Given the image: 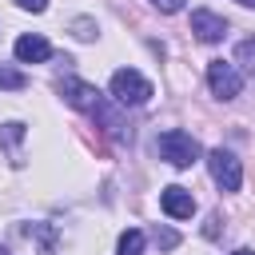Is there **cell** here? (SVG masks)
Listing matches in <instances>:
<instances>
[{
	"label": "cell",
	"mask_w": 255,
	"mask_h": 255,
	"mask_svg": "<svg viewBox=\"0 0 255 255\" xmlns=\"http://www.w3.org/2000/svg\"><path fill=\"white\" fill-rule=\"evenodd\" d=\"M207 171L219 183V191H239V183H243V167L227 147H211L207 151Z\"/></svg>",
	"instance_id": "obj_4"
},
{
	"label": "cell",
	"mask_w": 255,
	"mask_h": 255,
	"mask_svg": "<svg viewBox=\"0 0 255 255\" xmlns=\"http://www.w3.org/2000/svg\"><path fill=\"white\" fill-rule=\"evenodd\" d=\"M72 32H76L80 40H92V36H96V20H72Z\"/></svg>",
	"instance_id": "obj_14"
},
{
	"label": "cell",
	"mask_w": 255,
	"mask_h": 255,
	"mask_svg": "<svg viewBox=\"0 0 255 255\" xmlns=\"http://www.w3.org/2000/svg\"><path fill=\"white\" fill-rule=\"evenodd\" d=\"M231 255H255V251H247V247H239V251H231Z\"/></svg>",
	"instance_id": "obj_18"
},
{
	"label": "cell",
	"mask_w": 255,
	"mask_h": 255,
	"mask_svg": "<svg viewBox=\"0 0 255 255\" xmlns=\"http://www.w3.org/2000/svg\"><path fill=\"white\" fill-rule=\"evenodd\" d=\"M0 255H8V251H0Z\"/></svg>",
	"instance_id": "obj_20"
},
{
	"label": "cell",
	"mask_w": 255,
	"mask_h": 255,
	"mask_svg": "<svg viewBox=\"0 0 255 255\" xmlns=\"http://www.w3.org/2000/svg\"><path fill=\"white\" fill-rule=\"evenodd\" d=\"M0 88H8V92H24V88H28V76H24L20 68L0 64Z\"/></svg>",
	"instance_id": "obj_11"
},
{
	"label": "cell",
	"mask_w": 255,
	"mask_h": 255,
	"mask_svg": "<svg viewBox=\"0 0 255 255\" xmlns=\"http://www.w3.org/2000/svg\"><path fill=\"white\" fill-rule=\"evenodd\" d=\"M207 84H211V92H215L219 100H235V96L243 92V76H239V68L227 64V60H211V64H207Z\"/></svg>",
	"instance_id": "obj_5"
},
{
	"label": "cell",
	"mask_w": 255,
	"mask_h": 255,
	"mask_svg": "<svg viewBox=\"0 0 255 255\" xmlns=\"http://www.w3.org/2000/svg\"><path fill=\"white\" fill-rule=\"evenodd\" d=\"M12 52H16V60H20V64H44V60L52 56V44H48L44 36H32V32H28V36H20V40H16V48H12Z\"/></svg>",
	"instance_id": "obj_8"
},
{
	"label": "cell",
	"mask_w": 255,
	"mask_h": 255,
	"mask_svg": "<svg viewBox=\"0 0 255 255\" xmlns=\"http://www.w3.org/2000/svg\"><path fill=\"white\" fill-rule=\"evenodd\" d=\"M191 32H195L203 44H215V40L227 36V20L215 16L211 8H195V12H191Z\"/></svg>",
	"instance_id": "obj_7"
},
{
	"label": "cell",
	"mask_w": 255,
	"mask_h": 255,
	"mask_svg": "<svg viewBox=\"0 0 255 255\" xmlns=\"http://www.w3.org/2000/svg\"><path fill=\"white\" fill-rule=\"evenodd\" d=\"M151 4H155L159 12H179V8H183V0H151Z\"/></svg>",
	"instance_id": "obj_16"
},
{
	"label": "cell",
	"mask_w": 255,
	"mask_h": 255,
	"mask_svg": "<svg viewBox=\"0 0 255 255\" xmlns=\"http://www.w3.org/2000/svg\"><path fill=\"white\" fill-rule=\"evenodd\" d=\"M20 143H24V124H16V120H12V124H0V147L8 151V159H12L16 167L24 163V155H20Z\"/></svg>",
	"instance_id": "obj_9"
},
{
	"label": "cell",
	"mask_w": 255,
	"mask_h": 255,
	"mask_svg": "<svg viewBox=\"0 0 255 255\" xmlns=\"http://www.w3.org/2000/svg\"><path fill=\"white\" fill-rule=\"evenodd\" d=\"M155 151H159V159H163V163H171V167H191V163L199 159V139H195L191 131L167 128V131H159Z\"/></svg>",
	"instance_id": "obj_2"
},
{
	"label": "cell",
	"mask_w": 255,
	"mask_h": 255,
	"mask_svg": "<svg viewBox=\"0 0 255 255\" xmlns=\"http://www.w3.org/2000/svg\"><path fill=\"white\" fill-rule=\"evenodd\" d=\"M16 4H20L24 12H44V8H48V0H16Z\"/></svg>",
	"instance_id": "obj_15"
},
{
	"label": "cell",
	"mask_w": 255,
	"mask_h": 255,
	"mask_svg": "<svg viewBox=\"0 0 255 255\" xmlns=\"http://www.w3.org/2000/svg\"><path fill=\"white\" fill-rule=\"evenodd\" d=\"M151 96H155L151 80H143L135 68H120V72L112 76V100H116V104H124V108H143Z\"/></svg>",
	"instance_id": "obj_3"
},
{
	"label": "cell",
	"mask_w": 255,
	"mask_h": 255,
	"mask_svg": "<svg viewBox=\"0 0 255 255\" xmlns=\"http://www.w3.org/2000/svg\"><path fill=\"white\" fill-rule=\"evenodd\" d=\"M159 207H163V215H171V219H191V215H195V195H191L187 187L171 183V187L159 191Z\"/></svg>",
	"instance_id": "obj_6"
},
{
	"label": "cell",
	"mask_w": 255,
	"mask_h": 255,
	"mask_svg": "<svg viewBox=\"0 0 255 255\" xmlns=\"http://www.w3.org/2000/svg\"><path fill=\"white\" fill-rule=\"evenodd\" d=\"M56 88H60V96H64L72 108H80L84 116H92V120H96L104 131H112L116 139H128V135H131L128 124L120 120V112L108 108V100L100 96V88H92V84H84V80H76V76H64Z\"/></svg>",
	"instance_id": "obj_1"
},
{
	"label": "cell",
	"mask_w": 255,
	"mask_h": 255,
	"mask_svg": "<svg viewBox=\"0 0 255 255\" xmlns=\"http://www.w3.org/2000/svg\"><path fill=\"white\" fill-rule=\"evenodd\" d=\"M235 60H239V64H243V68L255 76V40H243V44L235 48Z\"/></svg>",
	"instance_id": "obj_12"
},
{
	"label": "cell",
	"mask_w": 255,
	"mask_h": 255,
	"mask_svg": "<svg viewBox=\"0 0 255 255\" xmlns=\"http://www.w3.org/2000/svg\"><path fill=\"white\" fill-rule=\"evenodd\" d=\"M203 231H207V239H215V235H219V215H211V219H207V227H203Z\"/></svg>",
	"instance_id": "obj_17"
},
{
	"label": "cell",
	"mask_w": 255,
	"mask_h": 255,
	"mask_svg": "<svg viewBox=\"0 0 255 255\" xmlns=\"http://www.w3.org/2000/svg\"><path fill=\"white\" fill-rule=\"evenodd\" d=\"M116 255H143V231L139 227H128L116 243Z\"/></svg>",
	"instance_id": "obj_10"
},
{
	"label": "cell",
	"mask_w": 255,
	"mask_h": 255,
	"mask_svg": "<svg viewBox=\"0 0 255 255\" xmlns=\"http://www.w3.org/2000/svg\"><path fill=\"white\" fill-rule=\"evenodd\" d=\"M155 243H159L163 251H171V247H179V235H175L171 227H155Z\"/></svg>",
	"instance_id": "obj_13"
},
{
	"label": "cell",
	"mask_w": 255,
	"mask_h": 255,
	"mask_svg": "<svg viewBox=\"0 0 255 255\" xmlns=\"http://www.w3.org/2000/svg\"><path fill=\"white\" fill-rule=\"evenodd\" d=\"M239 4H243V8H255V0H239Z\"/></svg>",
	"instance_id": "obj_19"
}]
</instances>
